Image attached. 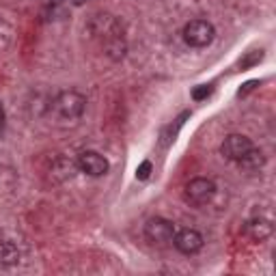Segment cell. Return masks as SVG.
<instances>
[{
    "label": "cell",
    "instance_id": "cell-3",
    "mask_svg": "<svg viewBox=\"0 0 276 276\" xmlns=\"http://www.w3.org/2000/svg\"><path fill=\"white\" fill-rule=\"evenodd\" d=\"M214 194H216V183L212 179H207V177H197V179L188 181L186 183V190H183L186 201L194 207L207 205V203L214 199Z\"/></svg>",
    "mask_w": 276,
    "mask_h": 276
},
{
    "label": "cell",
    "instance_id": "cell-14",
    "mask_svg": "<svg viewBox=\"0 0 276 276\" xmlns=\"http://www.w3.org/2000/svg\"><path fill=\"white\" fill-rule=\"evenodd\" d=\"M209 95H212V86H209V84H201V86H197L192 91V100L194 102H201V100H207Z\"/></svg>",
    "mask_w": 276,
    "mask_h": 276
},
{
    "label": "cell",
    "instance_id": "cell-5",
    "mask_svg": "<svg viewBox=\"0 0 276 276\" xmlns=\"http://www.w3.org/2000/svg\"><path fill=\"white\" fill-rule=\"evenodd\" d=\"M175 224L166 220V218H151L145 224V238H147L151 244H168L175 235Z\"/></svg>",
    "mask_w": 276,
    "mask_h": 276
},
{
    "label": "cell",
    "instance_id": "cell-8",
    "mask_svg": "<svg viewBox=\"0 0 276 276\" xmlns=\"http://www.w3.org/2000/svg\"><path fill=\"white\" fill-rule=\"evenodd\" d=\"M175 244V248L179 250L183 255H194L199 253L203 248V235L194 229H181V231H175L173 240H170Z\"/></svg>",
    "mask_w": 276,
    "mask_h": 276
},
{
    "label": "cell",
    "instance_id": "cell-11",
    "mask_svg": "<svg viewBox=\"0 0 276 276\" xmlns=\"http://www.w3.org/2000/svg\"><path fill=\"white\" fill-rule=\"evenodd\" d=\"M248 233L253 240H265L272 235V222L270 220H263V218H255V220L248 222Z\"/></svg>",
    "mask_w": 276,
    "mask_h": 276
},
{
    "label": "cell",
    "instance_id": "cell-7",
    "mask_svg": "<svg viewBox=\"0 0 276 276\" xmlns=\"http://www.w3.org/2000/svg\"><path fill=\"white\" fill-rule=\"evenodd\" d=\"M76 164H78V170H82V173L86 175H91V177H102V175H106L108 173V160L102 156V153H97V151H84V153H80L78 160H76Z\"/></svg>",
    "mask_w": 276,
    "mask_h": 276
},
{
    "label": "cell",
    "instance_id": "cell-17",
    "mask_svg": "<svg viewBox=\"0 0 276 276\" xmlns=\"http://www.w3.org/2000/svg\"><path fill=\"white\" fill-rule=\"evenodd\" d=\"M0 134H3V106H0Z\"/></svg>",
    "mask_w": 276,
    "mask_h": 276
},
{
    "label": "cell",
    "instance_id": "cell-9",
    "mask_svg": "<svg viewBox=\"0 0 276 276\" xmlns=\"http://www.w3.org/2000/svg\"><path fill=\"white\" fill-rule=\"evenodd\" d=\"M188 117H190V112L186 110L173 121V123H168L164 129H162V134H160V145H162V147H168L170 143H175L177 134H179V129L183 127V123H186V119H188Z\"/></svg>",
    "mask_w": 276,
    "mask_h": 276
},
{
    "label": "cell",
    "instance_id": "cell-18",
    "mask_svg": "<svg viewBox=\"0 0 276 276\" xmlns=\"http://www.w3.org/2000/svg\"><path fill=\"white\" fill-rule=\"evenodd\" d=\"M84 3H88V0H74V5H76V7H80V5H84Z\"/></svg>",
    "mask_w": 276,
    "mask_h": 276
},
{
    "label": "cell",
    "instance_id": "cell-12",
    "mask_svg": "<svg viewBox=\"0 0 276 276\" xmlns=\"http://www.w3.org/2000/svg\"><path fill=\"white\" fill-rule=\"evenodd\" d=\"M20 261V250L15 244L0 240V265H15Z\"/></svg>",
    "mask_w": 276,
    "mask_h": 276
},
{
    "label": "cell",
    "instance_id": "cell-4",
    "mask_svg": "<svg viewBox=\"0 0 276 276\" xmlns=\"http://www.w3.org/2000/svg\"><path fill=\"white\" fill-rule=\"evenodd\" d=\"M216 30L207 20H192L183 26V41L192 48H205L214 41Z\"/></svg>",
    "mask_w": 276,
    "mask_h": 276
},
{
    "label": "cell",
    "instance_id": "cell-2",
    "mask_svg": "<svg viewBox=\"0 0 276 276\" xmlns=\"http://www.w3.org/2000/svg\"><path fill=\"white\" fill-rule=\"evenodd\" d=\"M52 106H54V112L63 121H76L82 117V112L86 108V97L82 93L74 91V88H69V91H63L56 95Z\"/></svg>",
    "mask_w": 276,
    "mask_h": 276
},
{
    "label": "cell",
    "instance_id": "cell-13",
    "mask_svg": "<svg viewBox=\"0 0 276 276\" xmlns=\"http://www.w3.org/2000/svg\"><path fill=\"white\" fill-rule=\"evenodd\" d=\"M263 59V52L259 50V52H248L244 59L240 61V69H248V67H253V65H257L259 61Z\"/></svg>",
    "mask_w": 276,
    "mask_h": 276
},
{
    "label": "cell",
    "instance_id": "cell-1",
    "mask_svg": "<svg viewBox=\"0 0 276 276\" xmlns=\"http://www.w3.org/2000/svg\"><path fill=\"white\" fill-rule=\"evenodd\" d=\"M88 28H91L93 35L104 43V52H106L112 61L123 59V54H125L123 26H121V22L117 18L106 15V13H100L91 20Z\"/></svg>",
    "mask_w": 276,
    "mask_h": 276
},
{
    "label": "cell",
    "instance_id": "cell-16",
    "mask_svg": "<svg viewBox=\"0 0 276 276\" xmlns=\"http://www.w3.org/2000/svg\"><path fill=\"white\" fill-rule=\"evenodd\" d=\"M255 86H259V80H250V82H246L244 86L240 88V93H238V95H240V97H244L246 93H250V91H253Z\"/></svg>",
    "mask_w": 276,
    "mask_h": 276
},
{
    "label": "cell",
    "instance_id": "cell-15",
    "mask_svg": "<svg viewBox=\"0 0 276 276\" xmlns=\"http://www.w3.org/2000/svg\"><path fill=\"white\" fill-rule=\"evenodd\" d=\"M151 162L149 160H145V162H141V166L136 168V179H141V181H145L147 179V177L151 175Z\"/></svg>",
    "mask_w": 276,
    "mask_h": 276
},
{
    "label": "cell",
    "instance_id": "cell-6",
    "mask_svg": "<svg viewBox=\"0 0 276 276\" xmlns=\"http://www.w3.org/2000/svg\"><path fill=\"white\" fill-rule=\"evenodd\" d=\"M255 145L253 141H250L248 136H242V134H231V136H226L224 138V143H222V147H220V153L226 158V160H231V162H240L242 158L246 156V153L253 149Z\"/></svg>",
    "mask_w": 276,
    "mask_h": 276
},
{
    "label": "cell",
    "instance_id": "cell-10",
    "mask_svg": "<svg viewBox=\"0 0 276 276\" xmlns=\"http://www.w3.org/2000/svg\"><path fill=\"white\" fill-rule=\"evenodd\" d=\"M263 162H265V158H263V153H261V149H257V147H253L244 158H242L238 164H240V168H244V170H248V173H255V170H259L263 166Z\"/></svg>",
    "mask_w": 276,
    "mask_h": 276
}]
</instances>
